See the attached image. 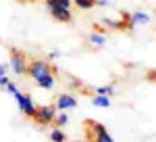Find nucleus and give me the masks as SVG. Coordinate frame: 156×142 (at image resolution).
Wrapping results in <instances>:
<instances>
[{"instance_id":"1","label":"nucleus","mask_w":156,"mask_h":142,"mask_svg":"<svg viewBox=\"0 0 156 142\" xmlns=\"http://www.w3.org/2000/svg\"><path fill=\"white\" fill-rule=\"evenodd\" d=\"M56 73V67L54 65H50L48 61H44V59H34V61H29L27 63V75L36 82L37 77H42L44 73Z\"/></svg>"},{"instance_id":"2","label":"nucleus","mask_w":156,"mask_h":142,"mask_svg":"<svg viewBox=\"0 0 156 142\" xmlns=\"http://www.w3.org/2000/svg\"><path fill=\"white\" fill-rule=\"evenodd\" d=\"M27 57L25 52L17 50V48H11V61H9V69L15 73V75H27Z\"/></svg>"},{"instance_id":"3","label":"nucleus","mask_w":156,"mask_h":142,"mask_svg":"<svg viewBox=\"0 0 156 142\" xmlns=\"http://www.w3.org/2000/svg\"><path fill=\"white\" fill-rule=\"evenodd\" d=\"M56 117V106L54 105H37L34 113V121L37 125H50Z\"/></svg>"},{"instance_id":"4","label":"nucleus","mask_w":156,"mask_h":142,"mask_svg":"<svg viewBox=\"0 0 156 142\" xmlns=\"http://www.w3.org/2000/svg\"><path fill=\"white\" fill-rule=\"evenodd\" d=\"M12 96H15V100H17V106H19L21 115H25L27 119H34V113H36L34 98H31L29 94H25V92H21V90H17Z\"/></svg>"},{"instance_id":"5","label":"nucleus","mask_w":156,"mask_h":142,"mask_svg":"<svg viewBox=\"0 0 156 142\" xmlns=\"http://www.w3.org/2000/svg\"><path fill=\"white\" fill-rule=\"evenodd\" d=\"M44 4H46V11H48L50 15H52V19H54V21H60V23H71V21H73L71 9L58 6V4H54L52 0H46Z\"/></svg>"},{"instance_id":"6","label":"nucleus","mask_w":156,"mask_h":142,"mask_svg":"<svg viewBox=\"0 0 156 142\" xmlns=\"http://www.w3.org/2000/svg\"><path fill=\"white\" fill-rule=\"evenodd\" d=\"M87 128H90V134H92L94 142H115V138L108 134V130L102 125V123L90 119V121H87Z\"/></svg>"},{"instance_id":"7","label":"nucleus","mask_w":156,"mask_h":142,"mask_svg":"<svg viewBox=\"0 0 156 142\" xmlns=\"http://www.w3.org/2000/svg\"><path fill=\"white\" fill-rule=\"evenodd\" d=\"M54 106H56V111H69V109H75V106H77V98H75V94H69V92H67V94H58Z\"/></svg>"},{"instance_id":"8","label":"nucleus","mask_w":156,"mask_h":142,"mask_svg":"<svg viewBox=\"0 0 156 142\" xmlns=\"http://www.w3.org/2000/svg\"><path fill=\"white\" fill-rule=\"evenodd\" d=\"M36 86H37V88H42V90H54V86H56V77H54V73L50 71V73H44L42 77H37Z\"/></svg>"},{"instance_id":"9","label":"nucleus","mask_w":156,"mask_h":142,"mask_svg":"<svg viewBox=\"0 0 156 142\" xmlns=\"http://www.w3.org/2000/svg\"><path fill=\"white\" fill-rule=\"evenodd\" d=\"M87 44H92L94 48H104L106 46V36L100 34V32H94V34L87 36Z\"/></svg>"},{"instance_id":"10","label":"nucleus","mask_w":156,"mask_h":142,"mask_svg":"<svg viewBox=\"0 0 156 142\" xmlns=\"http://www.w3.org/2000/svg\"><path fill=\"white\" fill-rule=\"evenodd\" d=\"M131 23L133 25H148L150 23V15L144 11H135V13H131Z\"/></svg>"},{"instance_id":"11","label":"nucleus","mask_w":156,"mask_h":142,"mask_svg":"<svg viewBox=\"0 0 156 142\" xmlns=\"http://www.w3.org/2000/svg\"><path fill=\"white\" fill-rule=\"evenodd\" d=\"M92 105L98 106V109H108V106H110V96H100V94H96L94 98H92Z\"/></svg>"},{"instance_id":"12","label":"nucleus","mask_w":156,"mask_h":142,"mask_svg":"<svg viewBox=\"0 0 156 142\" xmlns=\"http://www.w3.org/2000/svg\"><path fill=\"white\" fill-rule=\"evenodd\" d=\"M48 138L52 142H67V136H65L62 128H54V130H50L48 132Z\"/></svg>"},{"instance_id":"13","label":"nucleus","mask_w":156,"mask_h":142,"mask_svg":"<svg viewBox=\"0 0 156 142\" xmlns=\"http://www.w3.org/2000/svg\"><path fill=\"white\" fill-rule=\"evenodd\" d=\"M71 2L79 11H92V9L96 6V0H71Z\"/></svg>"},{"instance_id":"14","label":"nucleus","mask_w":156,"mask_h":142,"mask_svg":"<svg viewBox=\"0 0 156 142\" xmlns=\"http://www.w3.org/2000/svg\"><path fill=\"white\" fill-rule=\"evenodd\" d=\"M54 123H56V128H65V125L69 123V115H67V111H56Z\"/></svg>"},{"instance_id":"15","label":"nucleus","mask_w":156,"mask_h":142,"mask_svg":"<svg viewBox=\"0 0 156 142\" xmlns=\"http://www.w3.org/2000/svg\"><path fill=\"white\" fill-rule=\"evenodd\" d=\"M96 94H100V96H112V94H115V86H112V84L98 86V88H96Z\"/></svg>"},{"instance_id":"16","label":"nucleus","mask_w":156,"mask_h":142,"mask_svg":"<svg viewBox=\"0 0 156 142\" xmlns=\"http://www.w3.org/2000/svg\"><path fill=\"white\" fill-rule=\"evenodd\" d=\"M69 88H73V90H85V86H83V82L79 80V77H69Z\"/></svg>"},{"instance_id":"17","label":"nucleus","mask_w":156,"mask_h":142,"mask_svg":"<svg viewBox=\"0 0 156 142\" xmlns=\"http://www.w3.org/2000/svg\"><path fill=\"white\" fill-rule=\"evenodd\" d=\"M52 2H54V4H58V6H65V9H71V0H52Z\"/></svg>"},{"instance_id":"18","label":"nucleus","mask_w":156,"mask_h":142,"mask_svg":"<svg viewBox=\"0 0 156 142\" xmlns=\"http://www.w3.org/2000/svg\"><path fill=\"white\" fill-rule=\"evenodd\" d=\"M4 90H6L9 94H15V92H17L19 88H17V86H15V84H12V82H9V84H6V86H4Z\"/></svg>"},{"instance_id":"19","label":"nucleus","mask_w":156,"mask_h":142,"mask_svg":"<svg viewBox=\"0 0 156 142\" xmlns=\"http://www.w3.org/2000/svg\"><path fill=\"white\" fill-rule=\"evenodd\" d=\"M9 82H11V80H9V75H0V88H4Z\"/></svg>"},{"instance_id":"20","label":"nucleus","mask_w":156,"mask_h":142,"mask_svg":"<svg viewBox=\"0 0 156 142\" xmlns=\"http://www.w3.org/2000/svg\"><path fill=\"white\" fill-rule=\"evenodd\" d=\"M6 73H9V65L0 63V75H6Z\"/></svg>"},{"instance_id":"21","label":"nucleus","mask_w":156,"mask_h":142,"mask_svg":"<svg viewBox=\"0 0 156 142\" xmlns=\"http://www.w3.org/2000/svg\"><path fill=\"white\" fill-rule=\"evenodd\" d=\"M58 57H60V52H58V50H54V52H50V54H48V59H50V61H56Z\"/></svg>"},{"instance_id":"22","label":"nucleus","mask_w":156,"mask_h":142,"mask_svg":"<svg viewBox=\"0 0 156 142\" xmlns=\"http://www.w3.org/2000/svg\"><path fill=\"white\" fill-rule=\"evenodd\" d=\"M98 4H100V6H108L110 2H108V0H96V6H98Z\"/></svg>"},{"instance_id":"23","label":"nucleus","mask_w":156,"mask_h":142,"mask_svg":"<svg viewBox=\"0 0 156 142\" xmlns=\"http://www.w3.org/2000/svg\"><path fill=\"white\" fill-rule=\"evenodd\" d=\"M148 80H156V71H150L148 73Z\"/></svg>"},{"instance_id":"24","label":"nucleus","mask_w":156,"mask_h":142,"mask_svg":"<svg viewBox=\"0 0 156 142\" xmlns=\"http://www.w3.org/2000/svg\"><path fill=\"white\" fill-rule=\"evenodd\" d=\"M83 142H94V138H92V136H87V138H85Z\"/></svg>"},{"instance_id":"25","label":"nucleus","mask_w":156,"mask_h":142,"mask_svg":"<svg viewBox=\"0 0 156 142\" xmlns=\"http://www.w3.org/2000/svg\"><path fill=\"white\" fill-rule=\"evenodd\" d=\"M21 2H34V0H21Z\"/></svg>"},{"instance_id":"26","label":"nucleus","mask_w":156,"mask_h":142,"mask_svg":"<svg viewBox=\"0 0 156 142\" xmlns=\"http://www.w3.org/2000/svg\"><path fill=\"white\" fill-rule=\"evenodd\" d=\"M73 142H75V140H73Z\"/></svg>"}]
</instances>
